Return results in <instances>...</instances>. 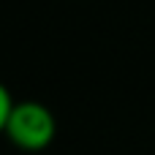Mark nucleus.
Wrapping results in <instances>:
<instances>
[{"instance_id":"2","label":"nucleus","mask_w":155,"mask_h":155,"mask_svg":"<svg viewBox=\"0 0 155 155\" xmlns=\"http://www.w3.org/2000/svg\"><path fill=\"white\" fill-rule=\"evenodd\" d=\"M11 101H8V93H5V87L0 84V131L5 128V123H8V114H11Z\"/></svg>"},{"instance_id":"1","label":"nucleus","mask_w":155,"mask_h":155,"mask_svg":"<svg viewBox=\"0 0 155 155\" xmlns=\"http://www.w3.org/2000/svg\"><path fill=\"white\" fill-rule=\"evenodd\" d=\"M5 131L14 144L25 150H41L54 136V120L41 104H19L8 114Z\"/></svg>"}]
</instances>
